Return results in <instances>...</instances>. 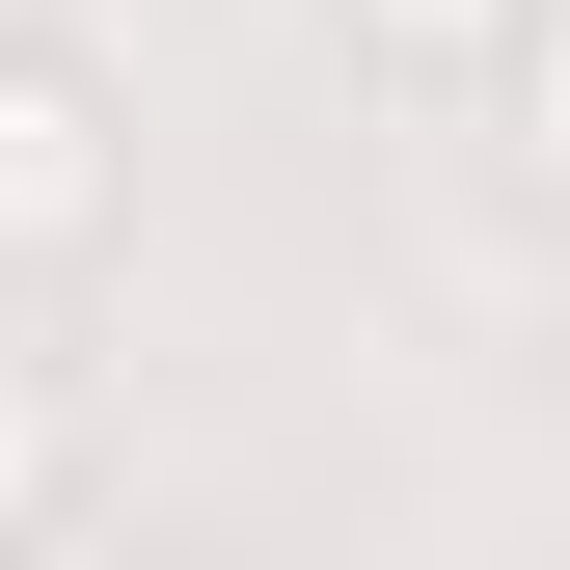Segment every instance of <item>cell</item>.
<instances>
[{
	"instance_id": "6da1fadb",
	"label": "cell",
	"mask_w": 570,
	"mask_h": 570,
	"mask_svg": "<svg viewBox=\"0 0 570 570\" xmlns=\"http://www.w3.org/2000/svg\"><path fill=\"white\" fill-rule=\"evenodd\" d=\"M109 218H136V136H109V82H82L55 28H0V272H82Z\"/></svg>"
},
{
	"instance_id": "7a4b0ae2",
	"label": "cell",
	"mask_w": 570,
	"mask_h": 570,
	"mask_svg": "<svg viewBox=\"0 0 570 570\" xmlns=\"http://www.w3.org/2000/svg\"><path fill=\"white\" fill-rule=\"evenodd\" d=\"M326 28H353V55H381V82H489V55H517V28H543V0H326Z\"/></svg>"
},
{
	"instance_id": "3957f363",
	"label": "cell",
	"mask_w": 570,
	"mask_h": 570,
	"mask_svg": "<svg viewBox=\"0 0 570 570\" xmlns=\"http://www.w3.org/2000/svg\"><path fill=\"white\" fill-rule=\"evenodd\" d=\"M489 109H517V190H543V218H570V0H543L517 55H489Z\"/></svg>"
},
{
	"instance_id": "277c9868",
	"label": "cell",
	"mask_w": 570,
	"mask_h": 570,
	"mask_svg": "<svg viewBox=\"0 0 570 570\" xmlns=\"http://www.w3.org/2000/svg\"><path fill=\"white\" fill-rule=\"evenodd\" d=\"M55 489H82V407H55L28 353H0V517H55Z\"/></svg>"
},
{
	"instance_id": "5b68a950",
	"label": "cell",
	"mask_w": 570,
	"mask_h": 570,
	"mask_svg": "<svg viewBox=\"0 0 570 570\" xmlns=\"http://www.w3.org/2000/svg\"><path fill=\"white\" fill-rule=\"evenodd\" d=\"M0 28H55V0H0Z\"/></svg>"
}]
</instances>
